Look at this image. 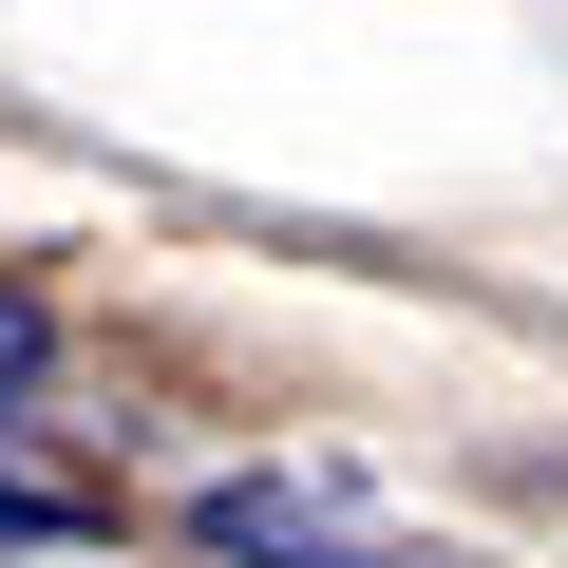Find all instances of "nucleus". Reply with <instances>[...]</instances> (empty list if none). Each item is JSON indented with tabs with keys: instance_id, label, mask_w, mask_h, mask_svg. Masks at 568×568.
Returning <instances> with one entry per match:
<instances>
[{
	"instance_id": "1",
	"label": "nucleus",
	"mask_w": 568,
	"mask_h": 568,
	"mask_svg": "<svg viewBox=\"0 0 568 568\" xmlns=\"http://www.w3.org/2000/svg\"><path fill=\"white\" fill-rule=\"evenodd\" d=\"M209 549H227V568H455V549H398V530H342L323 493H209Z\"/></svg>"
},
{
	"instance_id": "2",
	"label": "nucleus",
	"mask_w": 568,
	"mask_h": 568,
	"mask_svg": "<svg viewBox=\"0 0 568 568\" xmlns=\"http://www.w3.org/2000/svg\"><path fill=\"white\" fill-rule=\"evenodd\" d=\"M39 361H58V323L20 304V284H0V398H39Z\"/></svg>"
},
{
	"instance_id": "3",
	"label": "nucleus",
	"mask_w": 568,
	"mask_h": 568,
	"mask_svg": "<svg viewBox=\"0 0 568 568\" xmlns=\"http://www.w3.org/2000/svg\"><path fill=\"white\" fill-rule=\"evenodd\" d=\"M77 530V493H20V474H0V549H58Z\"/></svg>"
}]
</instances>
